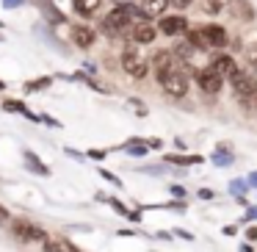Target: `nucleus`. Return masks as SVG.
Here are the masks:
<instances>
[{"mask_svg":"<svg viewBox=\"0 0 257 252\" xmlns=\"http://www.w3.org/2000/svg\"><path fill=\"white\" fill-rule=\"evenodd\" d=\"M158 80H161L163 92H166V95H172V97H183L185 92H188V75H185L183 64H180V67H174L172 72L161 75Z\"/></svg>","mask_w":257,"mask_h":252,"instance_id":"1","label":"nucleus"},{"mask_svg":"<svg viewBox=\"0 0 257 252\" xmlns=\"http://www.w3.org/2000/svg\"><path fill=\"white\" fill-rule=\"evenodd\" d=\"M229 83H232L235 95L240 97V103H243V106H251V103H254V95H257V78H251L249 72H235L232 78H229Z\"/></svg>","mask_w":257,"mask_h":252,"instance_id":"2","label":"nucleus"},{"mask_svg":"<svg viewBox=\"0 0 257 252\" xmlns=\"http://www.w3.org/2000/svg\"><path fill=\"white\" fill-rule=\"evenodd\" d=\"M12 235L17 241H42L45 244L47 241V233L42 227H36L34 222H28V219H17V222L12 224Z\"/></svg>","mask_w":257,"mask_h":252,"instance_id":"3","label":"nucleus"},{"mask_svg":"<svg viewBox=\"0 0 257 252\" xmlns=\"http://www.w3.org/2000/svg\"><path fill=\"white\" fill-rule=\"evenodd\" d=\"M122 69L130 75V78L141 80L147 75V58L139 56V50H133V47H127V50L122 53Z\"/></svg>","mask_w":257,"mask_h":252,"instance_id":"4","label":"nucleus"},{"mask_svg":"<svg viewBox=\"0 0 257 252\" xmlns=\"http://www.w3.org/2000/svg\"><path fill=\"white\" fill-rule=\"evenodd\" d=\"M210 69L218 75V78H224V80H229L235 72H238V67H235V58L227 56V53H218V56H213V58H210Z\"/></svg>","mask_w":257,"mask_h":252,"instance_id":"5","label":"nucleus"},{"mask_svg":"<svg viewBox=\"0 0 257 252\" xmlns=\"http://www.w3.org/2000/svg\"><path fill=\"white\" fill-rule=\"evenodd\" d=\"M227 12L232 14L238 23H254V17H257L254 6H251L249 0H229V3H227Z\"/></svg>","mask_w":257,"mask_h":252,"instance_id":"6","label":"nucleus"},{"mask_svg":"<svg viewBox=\"0 0 257 252\" xmlns=\"http://www.w3.org/2000/svg\"><path fill=\"white\" fill-rule=\"evenodd\" d=\"M196 83H199V89L205 92V95H218L221 86H224V78H218V75L207 67V69H202V72H196Z\"/></svg>","mask_w":257,"mask_h":252,"instance_id":"7","label":"nucleus"},{"mask_svg":"<svg viewBox=\"0 0 257 252\" xmlns=\"http://www.w3.org/2000/svg\"><path fill=\"white\" fill-rule=\"evenodd\" d=\"M152 64H155V75L161 78V75H166V72H172L174 67H180V58H174V53H169V50H161V53H155L152 56Z\"/></svg>","mask_w":257,"mask_h":252,"instance_id":"8","label":"nucleus"},{"mask_svg":"<svg viewBox=\"0 0 257 252\" xmlns=\"http://www.w3.org/2000/svg\"><path fill=\"white\" fill-rule=\"evenodd\" d=\"M185 28H188V20H185L183 14H177V17H163L161 20V34H166V36H177V34H183Z\"/></svg>","mask_w":257,"mask_h":252,"instance_id":"9","label":"nucleus"},{"mask_svg":"<svg viewBox=\"0 0 257 252\" xmlns=\"http://www.w3.org/2000/svg\"><path fill=\"white\" fill-rule=\"evenodd\" d=\"M130 39L139 42V45H150V42L155 39V28H152L150 23H136L133 28H130Z\"/></svg>","mask_w":257,"mask_h":252,"instance_id":"10","label":"nucleus"},{"mask_svg":"<svg viewBox=\"0 0 257 252\" xmlns=\"http://www.w3.org/2000/svg\"><path fill=\"white\" fill-rule=\"evenodd\" d=\"M94 31L91 28H86V25H72V42L78 47H83V50H89L91 45H94Z\"/></svg>","mask_w":257,"mask_h":252,"instance_id":"11","label":"nucleus"},{"mask_svg":"<svg viewBox=\"0 0 257 252\" xmlns=\"http://www.w3.org/2000/svg\"><path fill=\"white\" fill-rule=\"evenodd\" d=\"M205 36L210 47H227V31L221 25H205Z\"/></svg>","mask_w":257,"mask_h":252,"instance_id":"12","label":"nucleus"},{"mask_svg":"<svg viewBox=\"0 0 257 252\" xmlns=\"http://www.w3.org/2000/svg\"><path fill=\"white\" fill-rule=\"evenodd\" d=\"M23 158H25V166H28L34 175H42V178H47V175H50V169H47V163L42 161V158H36L31 150H25V152H23Z\"/></svg>","mask_w":257,"mask_h":252,"instance_id":"13","label":"nucleus"},{"mask_svg":"<svg viewBox=\"0 0 257 252\" xmlns=\"http://www.w3.org/2000/svg\"><path fill=\"white\" fill-rule=\"evenodd\" d=\"M169 3H172V0H141V12H144L147 17H158V14L166 12Z\"/></svg>","mask_w":257,"mask_h":252,"instance_id":"14","label":"nucleus"},{"mask_svg":"<svg viewBox=\"0 0 257 252\" xmlns=\"http://www.w3.org/2000/svg\"><path fill=\"white\" fill-rule=\"evenodd\" d=\"M108 205L113 208V211L119 213V216H124V219H130V222H141V213L139 211H130L127 205H124V202H119L116 197H111V200H108Z\"/></svg>","mask_w":257,"mask_h":252,"instance_id":"15","label":"nucleus"},{"mask_svg":"<svg viewBox=\"0 0 257 252\" xmlns=\"http://www.w3.org/2000/svg\"><path fill=\"white\" fill-rule=\"evenodd\" d=\"M185 42H188V45L194 47V50H207V47H210V42H207L205 31H188Z\"/></svg>","mask_w":257,"mask_h":252,"instance_id":"16","label":"nucleus"},{"mask_svg":"<svg viewBox=\"0 0 257 252\" xmlns=\"http://www.w3.org/2000/svg\"><path fill=\"white\" fill-rule=\"evenodd\" d=\"M102 0H75V12L80 14V17H91V14L100 9Z\"/></svg>","mask_w":257,"mask_h":252,"instance_id":"17","label":"nucleus"},{"mask_svg":"<svg viewBox=\"0 0 257 252\" xmlns=\"http://www.w3.org/2000/svg\"><path fill=\"white\" fill-rule=\"evenodd\" d=\"M45 252H78V249L64 238H47L45 241Z\"/></svg>","mask_w":257,"mask_h":252,"instance_id":"18","label":"nucleus"},{"mask_svg":"<svg viewBox=\"0 0 257 252\" xmlns=\"http://www.w3.org/2000/svg\"><path fill=\"white\" fill-rule=\"evenodd\" d=\"M166 161L174 166H196L202 163V155H166Z\"/></svg>","mask_w":257,"mask_h":252,"instance_id":"19","label":"nucleus"},{"mask_svg":"<svg viewBox=\"0 0 257 252\" xmlns=\"http://www.w3.org/2000/svg\"><path fill=\"white\" fill-rule=\"evenodd\" d=\"M3 111H12V114H23V117H28V106L20 100H3Z\"/></svg>","mask_w":257,"mask_h":252,"instance_id":"20","label":"nucleus"},{"mask_svg":"<svg viewBox=\"0 0 257 252\" xmlns=\"http://www.w3.org/2000/svg\"><path fill=\"white\" fill-rule=\"evenodd\" d=\"M124 150H127L130 155H144V152L150 150V147H147V141H144V139H133V141H127V144H124Z\"/></svg>","mask_w":257,"mask_h":252,"instance_id":"21","label":"nucleus"},{"mask_svg":"<svg viewBox=\"0 0 257 252\" xmlns=\"http://www.w3.org/2000/svg\"><path fill=\"white\" fill-rule=\"evenodd\" d=\"M213 163H216V166H229V163H232V152L229 150H216Z\"/></svg>","mask_w":257,"mask_h":252,"instance_id":"22","label":"nucleus"},{"mask_svg":"<svg viewBox=\"0 0 257 252\" xmlns=\"http://www.w3.org/2000/svg\"><path fill=\"white\" fill-rule=\"evenodd\" d=\"M50 83H53V78H39V80H31V83H25V92H42V89H47Z\"/></svg>","mask_w":257,"mask_h":252,"instance_id":"23","label":"nucleus"},{"mask_svg":"<svg viewBox=\"0 0 257 252\" xmlns=\"http://www.w3.org/2000/svg\"><path fill=\"white\" fill-rule=\"evenodd\" d=\"M39 6L47 12V20H50V23H64V14H58L56 9L50 6V3H39Z\"/></svg>","mask_w":257,"mask_h":252,"instance_id":"24","label":"nucleus"},{"mask_svg":"<svg viewBox=\"0 0 257 252\" xmlns=\"http://www.w3.org/2000/svg\"><path fill=\"white\" fill-rule=\"evenodd\" d=\"M246 189H249V186H246V180H232V183H229V191H232L235 197H240Z\"/></svg>","mask_w":257,"mask_h":252,"instance_id":"25","label":"nucleus"},{"mask_svg":"<svg viewBox=\"0 0 257 252\" xmlns=\"http://www.w3.org/2000/svg\"><path fill=\"white\" fill-rule=\"evenodd\" d=\"M218 9H221V3H216V0H207V3H205V6H202V14H216L218 12Z\"/></svg>","mask_w":257,"mask_h":252,"instance_id":"26","label":"nucleus"},{"mask_svg":"<svg viewBox=\"0 0 257 252\" xmlns=\"http://www.w3.org/2000/svg\"><path fill=\"white\" fill-rule=\"evenodd\" d=\"M100 175H102V178L108 180V183H113V186H122V180H119V178H116V175H113V172H108V169H100Z\"/></svg>","mask_w":257,"mask_h":252,"instance_id":"27","label":"nucleus"},{"mask_svg":"<svg viewBox=\"0 0 257 252\" xmlns=\"http://www.w3.org/2000/svg\"><path fill=\"white\" fill-rule=\"evenodd\" d=\"M169 191H172L174 200H183V202H185V189H183V186H172Z\"/></svg>","mask_w":257,"mask_h":252,"instance_id":"28","label":"nucleus"},{"mask_svg":"<svg viewBox=\"0 0 257 252\" xmlns=\"http://www.w3.org/2000/svg\"><path fill=\"white\" fill-rule=\"evenodd\" d=\"M243 219H246V222H257V205H251V208H246V213H243Z\"/></svg>","mask_w":257,"mask_h":252,"instance_id":"29","label":"nucleus"},{"mask_svg":"<svg viewBox=\"0 0 257 252\" xmlns=\"http://www.w3.org/2000/svg\"><path fill=\"white\" fill-rule=\"evenodd\" d=\"M89 158H94V161H102V158H105V150H89Z\"/></svg>","mask_w":257,"mask_h":252,"instance_id":"30","label":"nucleus"},{"mask_svg":"<svg viewBox=\"0 0 257 252\" xmlns=\"http://www.w3.org/2000/svg\"><path fill=\"white\" fill-rule=\"evenodd\" d=\"M249 64L254 67V72H257V47H251V50H249Z\"/></svg>","mask_w":257,"mask_h":252,"instance_id":"31","label":"nucleus"},{"mask_svg":"<svg viewBox=\"0 0 257 252\" xmlns=\"http://www.w3.org/2000/svg\"><path fill=\"white\" fill-rule=\"evenodd\" d=\"M25 0H3V6L6 9H17V6H23Z\"/></svg>","mask_w":257,"mask_h":252,"instance_id":"32","label":"nucleus"},{"mask_svg":"<svg viewBox=\"0 0 257 252\" xmlns=\"http://www.w3.org/2000/svg\"><path fill=\"white\" fill-rule=\"evenodd\" d=\"M246 186H249V189H257V172H251L249 178H246Z\"/></svg>","mask_w":257,"mask_h":252,"instance_id":"33","label":"nucleus"},{"mask_svg":"<svg viewBox=\"0 0 257 252\" xmlns=\"http://www.w3.org/2000/svg\"><path fill=\"white\" fill-rule=\"evenodd\" d=\"M174 235H180V238H185V241H194V235H191L188 230H174Z\"/></svg>","mask_w":257,"mask_h":252,"instance_id":"34","label":"nucleus"},{"mask_svg":"<svg viewBox=\"0 0 257 252\" xmlns=\"http://www.w3.org/2000/svg\"><path fill=\"white\" fill-rule=\"evenodd\" d=\"M147 144H150L152 150H161V147H163V141H161V139H147Z\"/></svg>","mask_w":257,"mask_h":252,"instance_id":"35","label":"nucleus"},{"mask_svg":"<svg viewBox=\"0 0 257 252\" xmlns=\"http://www.w3.org/2000/svg\"><path fill=\"white\" fill-rule=\"evenodd\" d=\"M199 200H213V191L210 189H202L199 191Z\"/></svg>","mask_w":257,"mask_h":252,"instance_id":"36","label":"nucleus"},{"mask_svg":"<svg viewBox=\"0 0 257 252\" xmlns=\"http://www.w3.org/2000/svg\"><path fill=\"white\" fill-rule=\"evenodd\" d=\"M172 6H177V9H185V6H191V0H172Z\"/></svg>","mask_w":257,"mask_h":252,"instance_id":"37","label":"nucleus"},{"mask_svg":"<svg viewBox=\"0 0 257 252\" xmlns=\"http://www.w3.org/2000/svg\"><path fill=\"white\" fill-rule=\"evenodd\" d=\"M6 222H9V211L0 205V224H6Z\"/></svg>","mask_w":257,"mask_h":252,"instance_id":"38","label":"nucleus"},{"mask_svg":"<svg viewBox=\"0 0 257 252\" xmlns=\"http://www.w3.org/2000/svg\"><path fill=\"white\" fill-rule=\"evenodd\" d=\"M246 238H249V241H257V227H249V230H246Z\"/></svg>","mask_w":257,"mask_h":252,"instance_id":"39","label":"nucleus"},{"mask_svg":"<svg viewBox=\"0 0 257 252\" xmlns=\"http://www.w3.org/2000/svg\"><path fill=\"white\" fill-rule=\"evenodd\" d=\"M155 238H163V241H169V238H172V235H169L166 230H161V233H155Z\"/></svg>","mask_w":257,"mask_h":252,"instance_id":"40","label":"nucleus"},{"mask_svg":"<svg viewBox=\"0 0 257 252\" xmlns=\"http://www.w3.org/2000/svg\"><path fill=\"white\" fill-rule=\"evenodd\" d=\"M240 252H251V244H243V246H240Z\"/></svg>","mask_w":257,"mask_h":252,"instance_id":"41","label":"nucleus"},{"mask_svg":"<svg viewBox=\"0 0 257 252\" xmlns=\"http://www.w3.org/2000/svg\"><path fill=\"white\" fill-rule=\"evenodd\" d=\"M0 89H6V83H3V80H0Z\"/></svg>","mask_w":257,"mask_h":252,"instance_id":"42","label":"nucleus"},{"mask_svg":"<svg viewBox=\"0 0 257 252\" xmlns=\"http://www.w3.org/2000/svg\"><path fill=\"white\" fill-rule=\"evenodd\" d=\"M0 42H3V36H0Z\"/></svg>","mask_w":257,"mask_h":252,"instance_id":"43","label":"nucleus"},{"mask_svg":"<svg viewBox=\"0 0 257 252\" xmlns=\"http://www.w3.org/2000/svg\"><path fill=\"white\" fill-rule=\"evenodd\" d=\"M0 28H3V23H0Z\"/></svg>","mask_w":257,"mask_h":252,"instance_id":"44","label":"nucleus"}]
</instances>
